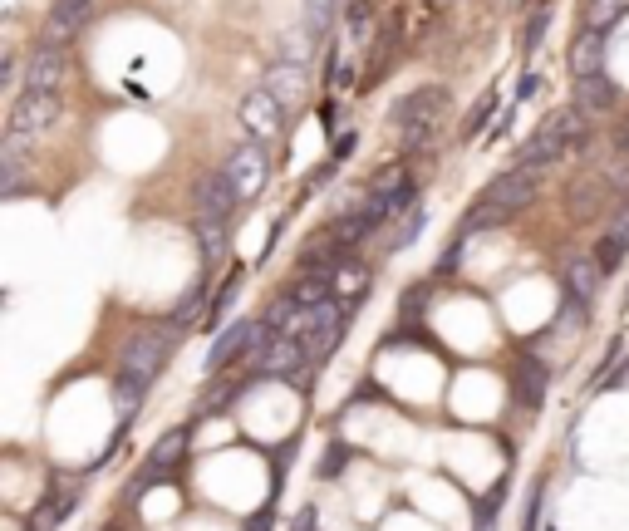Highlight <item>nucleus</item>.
Segmentation results:
<instances>
[{
	"instance_id": "nucleus-1",
	"label": "nucleus",
	"mask_w": 629,
	"mask_h": 531,
	"mask_svg": "<svg viewBox=\"0 0 629 531\" xmlns=\"http://www.w3.org/2000/svg\"><path fill=\"white\" fill-rule=\"evenodd\" d=\"M177 340H182V330L168 320V325H148V330H138V335L123 345V359H118V384H114V404L123 409V418H118V433H114V443H109V453L123 443L128 423L138 418V404H143V394L153 389V379L168 369L172 345H177ZM109 453H104V458H109Z\"/></svg>"
},
{
	"instance_id": "nucleus-2",
	"label": "nucleus",
	"mask_w": 629,
	"mask_h": 531,
	"mask_svg": "<svg viewBox=\"0 0 629 531\" xmlns=\"http://www.w3.org/2000/svg\"><path fill=\"white\" fill-rule=\"evenodd\" d=\"M541 182H546V168H507V173H497L487 187H482V197H477V207L462 217L458 236H477L487 232V227H502V222H512L516 212H526L536 197H541Z\"/></svg>"
},
{
	"instance_id": "nucleus-3",
	"label": "nucleus",
	"mask_w": 629,
	"mask_h": 531,
	"mask_svg": "<svg viewBox=\"0 0 629 531\" xmlns=\"http://www.w3.org/2000/svg\"><path fill=\"white\" fill-rule=\"evenodd\" d=\"M590 143V114L585 109H556V114H546L536 123V133L521 143V153H516V163L521 168H551L566 148H585Z\"/></svg>"
},
{
	"instance_id": "nucleus-4",
	"label": "nucleus",
	"mask_w": 629,
	"mask_h": 531,
	"mask_svg": "<svg viewBox=\"0 0 629 531\" xmlns=\"http://www.w3.org/2000/svg\"><path fill=\"white\" fill-rule=\"evenodd\" d=\"M448 109H453V94H448L443 84H423V89L403 94L399 104L389 109V123L399 128V153H418V148H428Z\"/></svg>"
},
{
	"instance_id": "nucleus-5",
	"label": "nucleus",
	"mask_w": 629,
	"mask_h": 531,
	"mask_svg": "<svg viewBox=\"0 0 629 531\" xmlns=\"http://www.w3.org/2000/svg\"><path fill=\"white\" fill-rule=\"evenodd\" d=\"M344 300H320V305H305L295 320H290L281 335H290V340H300L305 345V354L315 359V364H325L330 354H335V345L344 340Z\"/></svg>"
},
{
	"instance_id": "nucleus-6",
	"label": "nucleus",
	"mask_w": 629,
	"mask_h": 531,
	"mask_svg": "<svg viewBox=\"0 0 629 531\" xmlns=\"http://www.w3.org/2000/svg\"><path fill=\"white\" fill-rule=\"evenodd\" d=\"M310 364H315V359L305 354L300 340L266 330V340H261V350H256V379H281V384H295L300 394H310V379L300 374V369H310Z\"/></svg>"
},
{
	"instance_id": "nucleus-7",
	"label": "nucleus",
	"mask_w": 629,
	"mask_h": 531,
	"mask_svg": "<svg viewBox=\"0 0 629 531\" xmlns=\"http://www.w3.org/2000/svg\"><path fill=\"white\" fill-rule=\"evenodd\" d=\"M59 118V94H15V104H10V123H5V143H30V138H40V133H50V123Z\"/></svg>"
},
{
	"instance_id": "nucleus-8",
	"label": "nucleus",
	"mask_w": 629,
	"mask_h": 531,
	"mask_svg": "<svg viewBox=\"0 0 629 531\" xmlns=\"http://www.w3.org/2000/svg\"><path fill=\"white\" fill-rule=\"evenodd\" d=\"M222 173L227 182L236 187V197L241 202H256L261 192H266V182H271V158H266V143H241V148H231V158L222 163Z\"/></svg>"
},
{
	"instance_id": "nucleus-9",
	"label": "nucleus",
	"mask_w": 629,
	"mask_h": 531,
	"mask_svg": "<svg viewBox=\"0 0 629 531\" xmlns=\"http://www.w3.org/2000/svg\"><path fill=\"white\" fill-rule=\"evenodd\" d=\"M261 340H266V325H261V320H236V325H222V330H217V340H212V350H207V369L217 374V369L231 364V359L261 350Z\"/></svg>"
},
{
	"instance_id": "nucleus-10",
	"label": "nucleus",
	"mask_w": 629,
	"mask_h": 531,
	"mask_svg": "<svg viewBox=\"0 0 629 531\" xmlns=\"http://www.w3.org/2000/svg\"><path fill=\"white\" fill-rule=\"evenodd\" d=\"M236 114H241V128H246L256 143H266V138H276V133L286 128V104H281L276 94H266V89H251Z\"/></svg>"
},
{
	"instance_id": "nucleus-11",
	"label": "nucleus",
	"mask_w": 629,
	"mask_h": 531,
	"mask_svg": "<svg viewBox=\"0 0 629 531\" xmlns=\"http://www.w3.org/2000/svg\"><path fill=\"white\" fill-rule=\"evenodd\" d=\"M64 74H69V55H64V45H40L35 55L25 59V94H59V84H64Z\"/></svg>"
},
{
	"instance_id": "nucleus-12",
	"label": "nucleus",
	"mask_w": 629,
	"mask_h": 531,
	"mask_svg": "<svg viewBox=\"0 0 629 531\" xmlns=\"http://www.w3.org/2000/svg\"><path fill=\"white\" fill-rule=\"evenodd\" d=\"M236 202H241V197H236V187L227 182L222 168L197 177V222H231Z\"/></svg>"
},
{
	"instance_id": "nucleus-13",
	"label": "nucleus",
	"mask_w": 629,
	"mask_h": 531,
	"mask_svg": "<svg viewBox=\"0 0 629 531\" xmlns=\"http://www.w3.org/2000/svg\"><path fill=\"white\" fill-rule=\"evenodd\" d=\"M187 433H192V428H172L168 438H163V443L153 448L148 468L138 472V477H133V487H128V502H138V497L148 492V482H153V477H172V472H177V463H182V453H187V448H182V443H187Z\"/></svg>"
},
{
	"instance_id": "nucleus-14",
	"label": "nucleus",
	"mask_w": 629,
	"mask_h": 531,
	"mask_svg": "<svg viewBox=\"0 0 629 531\" xmlns=\"http://www.w3.org/2000/svg\"><path fill=\"white\" fill-rule=\"evenodd\" d=\"M79 502H84V482H64V477H55V487H50L45 502L30 512V527L25 531H55Z\"/></svg>"
},
{
	"instance_id": "nucleus-15",
	"label": "nucleus",
	"mask_w": 629,
	"mask_h": 531,
	"mask_svg": "<svg viewBox=\"0 0 629 531\" xmlns=\"http://www.w3.org/2000/svg\"><path fill=\"white\" fill-rule=\"evenodd\" d=\"M546 389H551V369H546L536 354H521V359L512 364V399L526 413H536L541 409V399H546Z\"/></svg>"
},
{
	"instance_id": "nucleus-16",
	"label": "nucleus",
	"mask_w": 629,
	"mask_h": 531,
	"mask_svg": "<svg viewBox=\"0 0 629 531\" xmlns=\"http://www.w3.org/2000/svg\"><path fill=\"white\" fill-rule=\"evenodd\" d=\"M266 94H276L281 104H300L305 99V89H310V74H305V64H290V59H276L271 69H266V84H261Z\"/></svg>"
},
{
	"instance_id": "nucleus-17",
	"label": "nucleus",
	"mask_w": 629,
	"mask_h": 531,
	"mask_svg": "<svg viewBox=\"0 0 629 531\" xmlns=\"http://www.w3.org/2000/svg\"><path fill=\"white\" fill-rule=\"evenodd\" d=\"M571 74L575 79H595V74H605V35H595V30H580V35H575Z\"/></svg>"
},
{
	"instance_id": "nucleus-18",
	"label": "nucleus",
	"mask_w": 629,
	"mask_h": 531,
	"mask_svg": "<svg viewBox=\"0 0 629 531\" xmlns=\"http://www.w3.org/2000/svg\"><path fill=\"white\" fill-rule=\"evenodd\" d=\"M600 281H605V271H600L595 256H575L571 266H566V291H571V300H580V305H595Z\"/></svg>"
},
{
	"instance_id": "nucleus-19",
	"label": "nucleus",
	"mask_w": 629,
	"mask_h": 531,
	"mask_svg": "<svg viewBox=\"0 0 629 531\" xmlns=\"http://www.w3.org/2000/svg\"><path fill=\"white\" fill-rule=\"evenodd\" d=\"M575 109H585V114H605V109H615V84H610L605 74H595V79H575Z\"/></svg>"
},
{
	"instance_id": "nucleus-20",
	"label": "nucleus",
	"mask_w": 629,
	"mask_h": 531,
	"mask_svg": "<svg viewBox=\"0 0 629 531\" xmlns=\"http://www.w3.org/2000/svg\"><path fill=\"white\" fill-rule=\"evenodd\" d=\"M629 10V0H585V30L595 35H610L620 25V15Z\"/></svg>"
},
{
	"instance_id": "nucleus-21",
	"label": "nucleus",
	"mask_w": 629,
	"mask_h": 531,
	"mask_svg": "<svg viewBox=\"0 0 629 531\" xmlns=\"http://www.w3.org/2000/svg\"><path fill=\"white\" fill-rule=\"evenodd\" d=\"M197 246H202L207 271H217L227 256V222H197Z\"/></svg>"
},
{
	"instance_id": "nucleus-22",
	"label": "nucleus",
	"mask_w": 629,
	"mask_h": 531,
	"mask_svg": "<svg viewBox=\"0 0 629 531\" xmlns=\"http://www.w3.org/2000/svg\"><path fill=\"white\" fill-rule=\"evenodd\" d=\"M300 10H305V35H310V40H325V35H330V25H335L340 0H305Z\"/></svg>"
},
{
	"instance_id": "nucleus-23",
	"label": "nucleus",
	"mask_w": 629,
	"mask_h": 531,
	"mask_svg": "<svg viewBox=\"0 0 629 531\" xmlns=\"http://www.w3.org/2000/svg\"><path fill=\"white\" fill-rule=\"evenodd\" d=\"M202 310H212V305H207V286H197V291H187L182 300H177V310H172V325H177V330H187V325H192Z\"/></svg>"
},
{
	"instance_id": "nucleus-24",
	"label": "nucleus",
	"mask_w": 629,
	"mask_h": 531,
	"mask_svg": "<svg viewBox=\"0 0 629 531\" xmlns=\"http://www.w3.org/2000/svg\"><path fill=\"white\" fill-rule=\"evenodd\" d=\"M236 291H241V266L231 271L227 281H222V291H217V300H212V310H207V325L217 330L222 320H227V310H231V300H236Z\"/></svg>"
},
{
	"instance_id": "nucleus-25",
	"label": "nucleus",
	"mask_w": 629,
	"mask_h": 531,
	"mask_svg": "<svg viewBox=\"0 0 629 531\" xmlns=\"http://www.w3.org/2000/svg\"><path fill=\"white\" fill-rule=\"evenodd\" d=\"M354 458V448L349 443H330V453H325V463H320V477L330 482V477H340V468Z\"/></svg>"
},
{
	"instance_id": "nucleus-26",
	"label": "nucleus",
	"mask_w": 629,
	"mask_h": 531,
	"mask_svg": "<svg viewBox=\"0 0 629 531\" xmlns=\"http://www.w3.org/2000/svg\"><path fill=\"white\" fill-rule=\"evenodd\" d=\"M418 227H423V207H413V212H403V227L394 232V251H403L413 236H418Z\"/></svg>"
},
{
	"instance_id": "nucleus-27",
	"label": "nucleus",
	"mask_w": 629,
	"mask_h": 531,
	"mask_svg": "<svg viewBox=\"0 0 629 531\" xmlns=\"http://www.w3.org/2000/svg\"><path fill=\"white\" fill-rule=\"evenodd\" d=\"M546 20H551V10L541 5V10L531 15V25H526V55H536V45H541V35H546Z\"/></svg>"
},
{
	"instance_id": "nucleus-28",
	"label": "nucleus",
	"mask_w": 629,
	"mask_h": 531,
	"mask_svg": "<svg viewBox=\"0 0 629 531\" xmlns=\"http://www.w3.org/2000/svg\"><path fill=\"white\" fill-rule=\"evenodd\" d=\"M364 30H369V0H354V5H349V35L359 40Z\"/></svg>"
},
{
	"instance_id": "nucleus-29",
	"label": "nucleus",
	"mask_w": 629,
	"mask_h": 531,
	"mask_svg": "<svg viewBox=\"0 0 629 531\" xmlns=\"http://www.w3.org/2000/svg\"><path fill=\"white\" fill-rule=\"evenodd\" d=\"M541 487H546V482H536V487H531V502H526V527H521V531L541 527Z\"/></svg>"
},
{
	"instance_id": "nucleus-30",
	"label": "nucleus",
	"mask_w": 629,
	"mask_h": 531,
	"mask_svg": "<svg viewBox=\"0 0 629 531\" xmlns=\"http://www.w3.org/2000/svg\"><path fill=\"white\" fill-rule=\"evenodd\" d=\"M605 236H610V241H615V246H620V251H625V256H629V207H625V212H620V217H615V227H610V232H605Z\"/></svg>"
},
{
	"instance_id": "nucleus-31",
	"label": "nucleus",
	"mask_w": 629,
	"mask_h": 531,
	"mask_svg": "<svg viewBox=\"0 0 629 531\" xmlns=\"http://www.w3.org/2000/svg\"><path fill=\"white\" fill-rule=\"evenodd\" d=\"M492 109H497V94H487V99H482V109H477V114L467 118V138H472V133H477V128H482V123L492 118Z\"/></svg>"
},
{
	"instance_id": "nucleus-32",
	"label": "nucleus",
	"mask_w": 629,
	"mask_h": 531,
	"mask_svg": "<svg viewBox=\"0 0 629 531\" xmlns=\"http://www.w3.org/2000/svg\"><path fill=\"white\" fill-rule=\"evenodd\" d=\"M354 148H359V133H354V128H344L340 138H335V163H344Z\"/></svg>"
},
{
	"instance_id": "nucleus-33",
	"label": "nucleus",
	"mask_w": 629,
	"mask_h": 531,
	"mask_svg": "<svg viewBox=\"0 0 629 531\" xmlns=\"http://www.w3.org/2000/svg\"><path fill=\"white\" fill-rule=\"evenodd\" d=\"M536 89H541V79H536V74H526V79L516 84V99H512V109H516V104H526V99H536Z\"/></svg>"
},
{
	"instance_id": "nucleus-34",
	"label": "nucleus",
	"mask_w": 629,
	"mask_h": 531,
	"mask_svg": "<svg viewBox=\"0 0 629 531\" xmlns=\"http://www.w3.org/2000/svg\"><path fill=\"white\" fill-rule=\"evenodd\" d=\"M290 531H320V517H315V507H300V517H295V527Z\"/></svg>"
},
{
	"instance_id": "nucleus-35",
	"label": "nucleus",
	"mask_w": 629,
	"mask_h": 531,
	"mask_svg": "<svg viewBox=\"0 0 629 531\" xmlns=\"http://www.w3.org/2000/svg\"><path fill=\"white\" fill-rule=\"evenodd\" d=\"M477 531H497V527H477Z\"/></svg>"
},
{
	"instance_id": "nucleus-36",
	"label": "nucleus",
	"mask_w": 629,
	"mask_h": 531,
	"mask_svg": "<svg viewBox=\"0 0 629 531\" xmlns=\"http://www.w3.org/2000/svg\"><path fill=\"white\" fill-rule=\"evenodd\" d=\"M625 310H629V291H625Z\"/></svg>"
},
{
	"instance_id": "nucleus-37",
	"label": "nucleus",
	"mask_w": 629,
	"mask_h": 531,
	"mask_svg": "<svg viewBox=\"0 0 629 531\" xmlns=\"http://www.w3.org/2000/svg\"><path fill=\"white\" fill-rule=\"evenodd\" d=\"M428 5H433V0H428Z\"/></svg>"
},
{
	"instance_id": "nucleus-38",
	"label": "nucleus",
	"mask_w": 629,
	"mask_h": 531,
	"mask_svg": "<svg viewBox=\"0 0 629 531\" xmlns=\"http://www.w3.org/2000/svg\"><path fill=\"white\" fill-rule=\"evenodd\" d=\"M551 531H556V527H551Z\"/></svg>"
}]
</instances>
